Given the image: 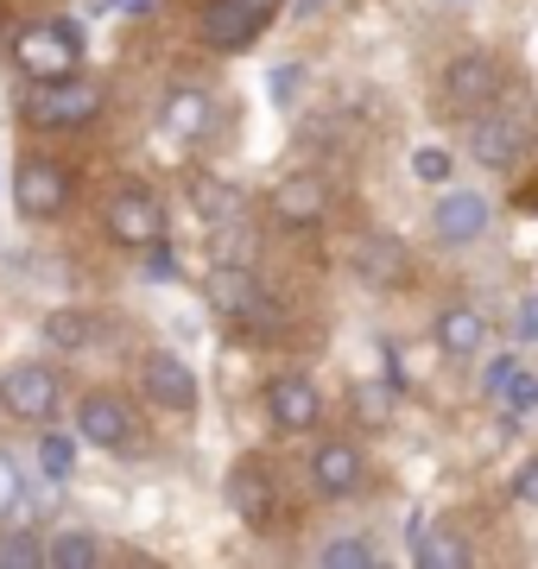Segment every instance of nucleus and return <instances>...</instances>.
<instances>
[{
	"instance_id": "nucleus-12",
	"label": "nucleus",
	"mask_w": 538,
	"mask_h": 569,
	"mask_svg": "<svg viewBox=\"0 0 538 569\" xmlns=\"http://www.w3.org/2000/svg\"><path fill=\"white\" fill-rule=\"evenodd\" d=\"M267 411H272L279 430L305 437V430H317V418H323V392H317V380H305V373H279V380H267Z\"/></svg>"
},
{
	"instance_id": "nucleus-21",
	"label": "nucleus",
	"mask_w": 538,
	"mask_h": 569,
	"mask_svg": "<svg viewBox=\"0 0 538 569\" xmlns=\"http://www.w3.org/2000/svg\"><path fill=\"white\" fill-rule=\"evenodd\" d=\"M253 253H260V241H253L248 222H209V266H253Z\"/></svg>"
},
{
	"instance_id": "nucleus-10",
	"label": "nucleus",
	"mask_w": 538,
	"mask_h": 569,
	"mask_svg": "<svg viewBox=\"0 0 538 569\" xmlns=\"http://www.w3.org/2000/svg\"><path fill=\"white\" fill-rule=\"evenodd\" d=\"M228 507H235V519L253 531H267L272 519H279V488H272V475L260 456H241V462L228 468Z\"/></svg>"
},
{
	"instance_id": "nucleus-23",
	"label": "nucleus",
	"mask_w": 538,
	"mask_h": 569,
	"mask_svg": "<svg viewBox=\"0 0 538 569\" xmlns=\"http://www.w3.org/2000/svg\"><path fill=\"white\" fill-rule=\"evenodd\" d=\"M412 563L418 569H462L469 563V550L456 545V538H444V531H425L412 519Z\"/></svg>"
},
{
	"instance_id": "nucleus-4",
	"label": "nucleus",
	"mask_w": 538,
	"mask_h": 569,
	"mask_svg": "<svg viewBox=\"0 0 538 569\" xmlns=\"http://www.w3.org/2000/svg\"><path fill=\"white\" fill-rule=\"evenodd\" d=\"M209 305L222 310L228 323H248V329H267L279 310H272V298L260 291V279H253V266H209Z\"/></svg>"
},
{
	"instance_id": "nucleus-14",
	"label": "nucleus",
	"mask_w": 538,
	"mask_h": 569,
	"mask_svg": "<svg viewBox=\"0 0 538 569\" xmlns=\"http://www.w3.org/2000/svg\"><path fill=\"white\" fill-rule=\"evenodd\" d=\"M355 272L368 284H406L412 279V247L399 241L393 228H373L355 241Z\"/></svg>"
},
{
	"instance_id": "nucleus-8",
	"label": "nucleus",
	"mask_w": 538,
	"mask_h": 569,
	"mask_svg": "<svg viewBox=\"0 0 538 569\" xmlns=\"http://www.w3.org/2000/svg\"><path fill=\"white\" fill-rule=\"evenodd\" d=\"M526 146H532V127L519 121V114H500V108L476 114V127H469V152H476V164H488V171H514V164L526 159Z\"/></svg>"
},
{
	"instance_id": "nucleus-2",
	"label": "nucleus",
	"mask_w": 538,
	"mask_h": 569,
	"mask_svg": "<svg viewBox=\"0 0 538 569\" xmlns=\"http://www.w3.org/2000/svg\"><path fill=\"white\" fill-rule=\"evenodd\" d=\"M13 63H20L26 82H58L77 77L83 63V26L77 20H32L13 32Z\"/></svg>"
},
{
	"instance_id": "nucleus-20",
	"label": "nucleus",
	"mask_w": 538,
	"mask_h": 569,
	"mask_svg": "<svg viewBox=\"0 0 538 569\" xmlns=\"http://www.w3.org/2000/svg\"><path fill=\"white\" fill-rule=\"evenodd\" d=\"M44 342L63 348V355H89V348L102 342V317L96 310H77V305H63L44 317Z\"/></svg>"
},
{
	"instance_id": "nucleus-17",
	"label": "nucleus",
	"mask_w": 538,
	"mask_h": 569,
	"mask_svg": "<svg viewBox=\"0 0 538 569\" xmlns=\"http://www.w3.org/2000/svg\"><path fill=\"white\" fill-rule=\"evenodd\" d=\"M272 216H279V228H317L323 216H330V190H323V178H279V190H272Z\"/></svg>"
},
{
	"instance_id": "nucleus-33",
	"label": "nucleus",
	"mask_w": 538,
	"mask_h": 569,
	"mask_svg": "<svg viewBox=\"0 0 538 569\" xmlns=\"http://www.w3.org/2000/svg\"><path fill=\"white\" fill-rule=\"evenodd\" d=\"M514 342H538V291L514 305Z\"/></svg>"
},
{
	"instance_id": "nucleus-6",
	"label": "nucleus",
	"mask_w": 538,
	"mask_h": 569,
	"mask_svg": "<svg viewBox=\"0 0 538 569\" xmlns=\"http://www.w3.org/2000/svg\"><path fill=\"white\" fill-rule=\"evenodd\" d=\"M500 102V63L488 58V51H469V58H456L450 70H444V108H456V114H488V108Z\"/></svg>"
},
{
	"instance_id": "nucleus-29",
	"label": "nucleus",
	"mask_w": 538,
	"mask_h": 569,
	"mask_svg": "<svg viewBox=\"0 0 538 569\" xmlns=\"http://www.w3.org/2000/svg\"><path fill=\"white\" fill-rule=\"evenodd\" d=\"M355 418H361V425H387V418H393V392H380L373 380H361V387H355Z\"/></svg>"
},
{
	"instance_id": "nucleus-15",
	"label": "nucleus",
	"mask_w": 538,
	"mask_h": 569,
	"mask_svg": "<svg viewBox=\"0 0 538 569\" xmlns=\"http://www.w3.org/2000/svg\"><path fill=\"white\" fill-rule=\"evenodd\" d=\"M431 234L444 247L481 241V234H488V197H481V190H450V197L431 209Z\"/></svg>"
},
{
	"instance_id": "nucleus-18",
	"label": "nucleus",
	"mask_w": 538,
	"mask_h": 569,
	"mask_svg": "<svg viewBox=\"0 0 538 569\" xmlns=\"http://www.w3.org/2000/svg\"><path fill=\"white\" fill-rule=\"evenodd\" d=\"M431 342L444 348L450 361H476L481 348H488V317H481L476 305H450V310H437Z\"/></svg>"
},
{
	"instance_id": "nucleus-5",
	"label": "nucleus",
	"mask_w": 538,
	"mask_h": 569,
	"mask_svg": "<svg viewBox=\"0 0 538 569\" xmlns=\"http://www.w3.org/2000/svg\"><path fill=\"white\" fill-rule=\"evenodd\" d=\"M102 228H108V241H121V247H133V253H146L152 241H166V203L152 197V190H114V203H108V216H102Z\"/></svg>"
},
{
	"instance_id": "nucleus-1",
	"label": "nucleus",
	"mask_w": 538,
	"mask_h": 569,
	"mask_svg": "<svg viewBox=\"0 0 538 569\" xmlns=\"http://www.w3.org/2000/svg\"><path fill=\"white\" fill-rule=\"evenodd\" d=\"M102 102H108L102 82L58 77V82H26L20 114H26V127H44V133H77V127H89L102 114Z\"/></svg>"
},
{
	"instance_id": "nucleus-13",
	"label": "nucleus",
	"mask_w": 538,
	"mask_h": 569,
	"mask_svg": "<svg viewBox=\"0 0 538 569\" xmlns=\"http://www.w3.org/2000/svg\"><path fill=\"white\" fill-rule=\"evenodd\" d=\"M260 32H267V13L248 7V0H216V7L203 13V44H209V51H228V58H235V51H248Z\"/></svg>"
},
{
	"instance_id": "nucleus-31",
	"label": "nucleus",
	"mask_w": 538,
	"mask_h": 569,
	"mask_svg": "<svg viewBox=\"0 0 538 569\" xmlns=\"http://www.w3.org/2000/svg\"><path fill=\"white\" fill-rule=\"evenodd\" d=\"M146 279H152V284H171V279H185V260L171 253V241H152V247H146Z\"/></svg>"
},
{
	"instance_id": "nucleus-30",
	"label": "nucleus",
	"mask_w": 538,
	"mask_h": 569,
	"mask_svg": "<svg viewBox=\"0 0 538 569\" xmlns=\"http://www.w3.org/2000/svg\"><path fill=\"white\" fill-rule=\"evenodd\" d=\"M298 89H305V63H279V70L267 77L272 108H291V102H298Z\"/></svg>"
},
{
	"instance_id": "nucleus-11",
	"label": "nucleus",
	"mask_w": 538,
	"mask_h": 569,
	"mask_svg": "<svg viewBox=\"0 0 538 569\" xmlns=\"http://www.w3.org/2000/svg\"><path fill=\"white\" fill-rule=\"evenodd\" d=\"M140 392L159 411H178V418H185V411H197V373H190L171 348H152V355L140 361Z\"/></svg>"
},
{
	"instance_id": "nucleus-3",
	"label": "nucleus",
	"mask_w": 538,
	"mask_h": 569,
	"mask_svg": "<svg viewBox=\"0 0 538 569\" xmlns=\"http://www.w3.org/2000/svg\"><path fill=\"white\" fill-rule=\"evenodd\" d=\"M0 406L13 411L20 425H51L63 406V380H58V367H44V361H13L7 373H0Z\"/></svg>"
},
{
	"instance_id": "nucleus-19",
	"label": "nucleus",
	"mask_w": 538,
	"mask_h": 569,
	"mask_svg": "<svg viewBox=\"0 0 538 569\" xmlns=\"http://www.w3.org/2000/svg\"><path fill=\"white\" fill-rule=\"evenodd\" d=\"M159 127H166L171 140H203L209 127H216V102H209L203 89H171L166 108H159Z\"/></svg>"
},
{
	"instance_id": "nucleus-32",
	"label": "nucleus",
	"mask_w": 538,
	"mask_h": 569,
	"mask_svg": "<svg viewBox=\"0 0 538 569\" xmlns=\"http://www.w3.org/2000/svg\"><path fill=\"white\" fill-rule=\"evenodd\" d=\"M450 152H444V146H418V152H412V178L418 183H444V178H450Z\"/></svg>"
},
{
	"instance_id": "nucleus-7",
	"label": "nucleus",
	"mask_w": 538,
	"mask_h": 569,
	"mask_svg": "<svg viewBox=\"0 0 538 569\" xmlns=\"http://www.w3.org/2000/svg\"><path fill=\"white\" fill-rule=\"evenodd\" d=\"M63 203H70V171L58 159H26L13 178V209L26 222H58Z\"/></svg>"
},
{
	"instance_id": "nucleus-35",
	"label": "nucleus",
	"mask_w": 538,
	"mask_h": 569,
	"mask_svg": "<svg viewBox=\"0 0 538 569\" xmlns=\"http://www.w3.org/2000/svg\"><path fill=\"white\" fill-rule=\"evenodd\" d=\"M13 507H20V468L0 456V512H13Z\"/></svg>"
},
{
	"instance_id": "nucleus-16",
	"label": "nucleus",
	"mask_w": 538,
	"mask_h": 569,
	"mask_svg": "<svg viewBox=\"0 0 538 569\" xmlns=\"http://www.w3.org/2000/svg\"><path fill=\"white\" fill-rule=\"evenodd\" d=\"M77 430H83V443H96V449H127L133 443V411H127L114 392H83Z\"/></svg>"
},
{
	"instance_id": "nucleus-24",
	"label": "nucleus",
	"mask_w": 538,
	"mask_h": 569,
	"mask_svg": "<svg viewBox=\"0 0 538 569\" xmlns=\"http://www.w3.org/2000/svg\"><path fill=\"white\" fill-rule=\"evenodd\" d=\"M44 563L51 569H89V563H102V545H96V531H58V538L44 545Z\"/></svg>"
},
{
	"instance_id": "nucleus-28",
	"label": "nucleus",
	"mask_w": 538,
	"mask_h": 569,
	"mask_svg": "<svg viewBox=\"0 0 538 569\" xmlns=\"http://www.w3.org/2000/svg\"><path fill=\"white\" fill-rule=\"evenodd\" d=\"M44 563V545H39V531L20 526V531H0V569H32Z\"/></svg>"
},
{
	"instance_id": "nucleus-34",
	"label": "nucleus",
	"mask_w": 538,
	"mask_h": 569,
	"mask_svg": "<svg viewBox=\"0 0 538 569\" xmlns=\"http://www.w3.org/2000/svg\"><path fill=\"white\" fill-rule=\"evenodd\" d=\"M514 500L538 507V456H532V462H519V475H514Z\"/></svg>"
},
{
	"instance_id": "nucleus-38",
	"label": "nucleus",
	"mask_w": 538,
	"mask_h": 569,
	"mask_svg": "<svg viewBox=\"0 0 538 569\" xmlns=\"http://www.w3.org/2000/svg\"><path fill=\"white\" fill-rule=\"evenodd\" d=\"M248 7H260V13H267V20H272V13H279V7H286V0H248Z\"/></svg>"
},
{
	"instance_id": "nucleus-27",
	"label": "nucleus",
	"mask_w": 538,
	"mask_h": 569,
	"mask_svg": "<svg viewBox=\"0 0 538 569\" xmlns=\"http://www.w3.org/2000/svg\"><path fill=\"white\" fill-rule=\"evenodd\" d=\"M39 462H44V481L58 488V481H70L77 475V437H63V430H51L39 443Z\"/></svg>"
},
{
	"instance_id": "nucleus-9",
	"label": "nucleus",
	"mask_w": 538,
	"mask_h": 569,
	"mask_svg": "<svg viewBox=\"0 0 538 569\" xmlns=\"http://www.w3.org/2000/svg\"><path fill=\"white\" fill-rule=\"evenodd\" d=\"M311 488L323 500H355L368 488V456L349 443V437H330V443L311 449Z\"/></svg>"
},
{
	"instance_id": "nucleus-25",
	"label": "nucleus",
	"mask_w": 538,
	"mask_h": 569,
	"mask_svg": "<svg viewBox=\"0 0 538 569\" xmlns=\"http://www.w3.org/2000/svg\"><path fill=\"white\" fill-rule=\"evenodd\" d=\"M317 563L323 569H373L380 563V550H373L368 538H330V545L317 550Z\"/></svg>"
},
{
	"instance_id": "nucleus-36",
	"label": "nucleus",
	"mask_w": 538,
	"mask_h": 569,
	"mask_svg": "<svg viewBox=\"0 0 538 569\" xmlns=\"http://www.w3.org/2000/svg\"><path fill=\"white\" fill-rule=\"evenodd\" d=\"M514 355H500V361H488V373H481V392H488V399H495L500 387H507V380H514Z\"/></svg>"
},
{
	"instance_id": "nucleus-37",
	"label": "nucleus",
	"mask_w": 538,
	"mask_h": 569,
	"mask_svg": "<svg viewBox=\"0 0 538 569\" xmlns=\"http://www.w3.org/2000/svg\"><path fill=\"white\" fill-rule=\"evenodd\" d=\"M121 13H152V0H114Z\"/></svg>"
},
{
	"instance_id": "nucleus-26",
	"label": "nucleus",
	"mask_w": 538,
	"mask_h": 569,
	"mask_svg": "<svg viewBox=\"0 0 538 569\" xmlns=\"http://www.w3.org/2000/svg\"><path fill=\"white\" fill-rule=\"evenodd\" d=\"M495 406L507 411L514 425H519V418H532V411H538V380L526 373V367H514V380H507V387L495 392Z\"/></svg>"
},
{
	"instance_id": "nucleus-22",
	"label": "nucleus",
	"mask_w": 538,
	"mask_h": 569,
	"mask_svg": "<svg viewBox=\"0 0 538 569\" xmlns=\"http://www.w3.org/2000/svg\"><path fill=\"white\" fill-rule=\"evenodd\" d=\"M190 209L203 222H228V216H241V190L228 178H190Z\"/></svg>"
}]
</instances>
